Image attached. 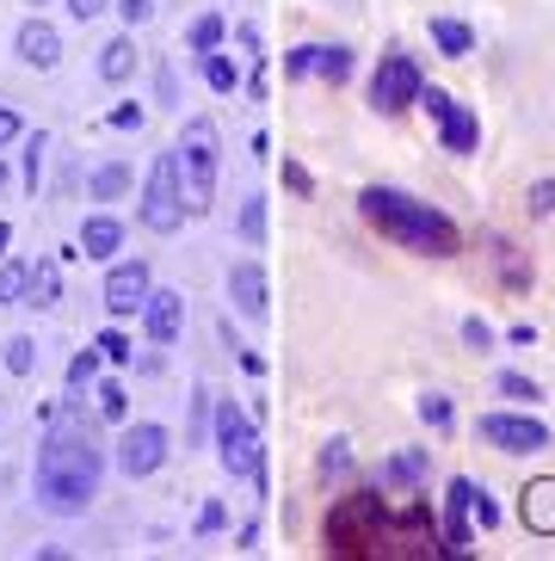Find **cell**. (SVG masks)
Instances as JSON below:
<instances>
[{"instance_id":"cell-14","label":"cell","mask_w":555,"mask_h":561,"mask_svg":"<svg viewBox=\"0 0 555 561\" xmlns=\"http://www.w3.org/2000/svg\"><path fill=\"white\" fill-rule=\"evenodd\" d=\"M469 488H475V481L469 476H457V481H451V494H444V500H451V512H444V525H439V537H444V556H469Z\"/></svg>"},{"instance_id":"cell-21","label":"cell","mask_w":555,"mask_h":561,"mask_svg":"<svg viewBox=\"0 0 555 561\" xmlns=\"http://www.w3.org/2000/svg\"><path fill=\"white\" fill-rule=\"evenodd\" d=\"M99 75H105L112 87H117V81H131V75H136V44H131V32L105 44V56H99Z\"/></svg>"},{"instance_id":"cell-35","label":"cell","mask_w":555,"mask_h":561,"mask_svg":"<svg viewBox=\"0 0 555 561\" xmlns=\"http://www.w3.org/2000/svg\"><path fill=\"white\" fill-rule=\"evenodd\" d=\"M463 346H469V352H488L494 346V328L482 321V314H469V321H463Z\"/></svg>"},{"instance_id":"cell-34","label":"cell","mask_w":555,"mask_h":561,"mask_svg":"<svg viewBox=\"0 0 555 561\" xmlns=\"http://www.w3.org/2000/svg\"><path fill=\"white\" fill-rule=\"evenodd\" d=\"M25 284H32V272H25V265H7V272H0V302H19Z\"/></svg>"},{"instance_id":"cell-24","label":"cell","mask_w":555,"mask_h":561,"mask_svg":"<svg viewBox=\"0 0 555 561\" xmlns=\"http://www.w3.org/2000/svg\"><path fill=\"white\" fill-rule=\"evenodd\" d=\"M124 192H131V167H124V161H112V167H99V173H93V198L99 204H117Z\"/></svg>"},{"instance_id":"cell-19","label":"cell","mask_w":555,"mask_h":561,"mask_svg":"<svg viewBox=\"0 0 555 561\" xmlns=\"http://www.w3.org/2000/svg\"><path fill=\"white\" fill-rule=\"evenodd\" d=\"M117 248H124L117 216H93V222H81V253L87 260H117Z\"/></svg>"},{"instance_id":"cell-20","label":"cell","mask_w":555,"mask_h":561,"mask_svg":"<svg viewBox=\"0 0 555 561\" xmlns=\"http://www.w3.org/2000/svg\"><path fill=\"white\" fill-rule=\"evenodd\" d=\"M376 481H383V488H420L426 481V450H401V457L376 462Z\"/></svg>"},{"instance_id":"cell-42","label":"cell","mask_w":555,"mask_h":561,"mask_svg":"<svg viewBox=\"0 0 555 561\" xmlns=\"http://www.w3.org/2000/svg\"><path fill=\"white\" fill-rule=\"evenodd\" d=\"M197 530H204V537H211V530H223V506H216V500L197 512Z\"/></svg>"},{"instance_id":"cell-8","label":"cell","mask_w":555,"mask_h":561,"mask_svg":"<svg viewBox=\"0 0 555 561\" xmlns=\"http://www.w3.org/2000/svg\"><path fill=\"white\" fill-rule=\"evenodd\" d=\"M420 105L426 117H432V124H439V142L451 154H475V142H482V124H475V112H463L457 100H451V93H444V87H420Z\"/></svg>"},{"instance_id":"cell-2","label":"cell","mask_w":555,"mask_h":561,"mask_svg":"<svg viewBox=\"0 0 555 561\" xmlns=\"http://www.w3.org/2000/svg\"><path fill=\"white\" fill-rule=\"evenodd\" d=\"M99 476H105V450L93 438V420L81 413V401H68V408H56V426L37 445V506L56 518H75L93 506Z\"/></svg>"},{"instance_id":"cell-13","label":"cell","mask_w":555,"mask_h":561,"mask_svg":"<svg viewBox=\"0 0 555 561\" xmlns=\"http://www.w3.org/2000/svg\"><path fill=\"white\" fill-rule=\"evenodd\" d=\"M229 302L247 321H265V265L260 260H235L229 265Z\"/></svg>"},{"instance_id":"cell-32","label":"cell","mask_w":555,"mask_h":561,"mask_svg":"<svg viewBox=\"0 0 555 561\" xmlns=\"http://www.w3.org/2000/svg\"><path fill=\"white\" fill-rule=\"evenodd\" d=\"M99 358H105V352H75V358H68V382H75V389H81V382H93L99 377Z\"/></svg>"},{"instance_id":"cell-23","label":"cell","mask_w":555,"mask_h":561,"mask_svg":"<svg viewBox=\"0 0 555 561\" xmlns=\"http://www.w3.org/2000/svg\"><path fill=\"white\" fill-rule=\"evenodd\" d=\"M197 68H204V81H211L216 93H235V87H241V68H235L223 50H204V56H197Z\"/></svg>"},{"instance_id":"cell-6","label":"cell","mask_w":555,"mask_h":561,"mask_svg":"<svg viewBox=\"0 0 555 561\" xmlns=\"http://www.w3.org/2000/svg\"><path fill=\"white\" fill-rule=\"evenodd\" d=\"M185 180H180V154L167 149L161 161H155V173H148V185H143V222L155 234H180V222H185Z\"/></svg>"},{"instance_id":"cell-12","label":"cell","mask_w":555,"mask_h":561,"mask_svg":"<svg viewBox=\"0 0 555 561\" xmlns=\"http://www.w3.org/2000/svg\"><path fill=\"white\" fill-rule=\"evenodd\" d=\"M148 265L143 260H131V265H112V278H105V309L112 314H136L148 302Z\"/></svg>"},{"instance_id":"cell-41","label":"cell","mask_w":555,"mask_h":561,"mask_svg":"<svg viewBox=\"0 0 555 561\" xmlns=\"http://www.w3.org/2000/svg\"><path fill=\"white\" fill-rule=\"evenodd\" d=\"M19 130H25V124H19V112H0V149H7V142H19Z\"/></svg>"},{"instance_id":"cell-28","label":"cell","mask_w":555,"mask_h":561,"mask_svg":"<svg viewBox=\"0 0 555 561\" xmlns=\"http://www.w3.org/2000/svg\"><path fill=\"white\" fill-rule=\"evenodd\" d=\"M500 396L507 401H524V408H531V401H543V389L531 377H519V370H500Z\"/></svg>"},{"instance_id":"cell-38","label":"cell","mask_w":555,"mask_h":561,"mask_svg":"<svg viewBox=\"0 0 555 561\" xmlns=\"http://www.w3.org/2000/svg\"><path fill=\"white\" fill-rule=\"evenodd\" d=\"M99 352H105V358H112V364H124V358H131V340H124V333H99Z\"/></svg>"},{"instance_id":"cell-10","label":"cell","mask_w":555,"mask_h":561,"mask_svg":"<svg viewBox=\"0 0 555 561\" xmlns=\"http://www.w3.org/2000/svg\"><path fill=\"white\" fill-rule=\"evenodd\" d=\"M475 432L494 450H507V457H537V450H550V426L543 420H524V413H488Z\"/></svg>"},{"instance_id":"cell-30","label":"cell","mask_w":555,"mask_h":561,"mask_svg":"<svg viewBox=\"0 0 555 561\" xmlns=\"http://www.w3.org/2000/svg\"><path fill=\"white\" fill-rule=\"evenodd\" d=\"M223 32H229V25H223L216 13H204V19L192 25V50H197V56H204V50H216V44H223Z\"/></svg>"},{"instance_id":"cell-22","label":"cell","mask_w":555,"mask_h":561,"mask_svg":"<svg viewBox=\"0 0 555 561\" xmlns=\"http://www.w3.org/2000/svg\"><path fill=\"white\" fill-rule=\"evenodd\" d=\"M432 44H439L444 56H469L475 50V32L463 25V19H432Z\"/></svg>"},{"instance_id":"cell-27","label":"cell","mask_w":555,"mask_h":561,"mask_svg":"<svg viewBox=\"0 0 555 561\" xmlns=\"http://www.w3.org/2000/svg\"><path fill=\"white\" fill-rule=\"evenodd\" d=\"M7 370H13V377H32L37 370V340H7Z\"/></svg>"},{"instance_id":"cell-16","label":"cell","mask_w":555,"mask_h":561,"mask_svg":"<svg viewBox=\"0 0 555 561\" xmlns=\"http://www.w3.org/2000/svg\"><path fill=\"white\" fill-rule=\"evenodd\" d=\"M19 62H32V68H56V62H63V37H56V25L25 19V25H19Z\"/></svg>"},{"instance_id":"cell-31","label":"cell","mask_w":555,"mask_h":561,"mask_svg":"<svg viewBox=\"0 0 555 561\" xmlns=\"http://www.w3.org/2000/svg\"><path fill=\"white\" fill-rule=\"evenodd\" d=\"M420 420L432 432H451V420H457V413H451V401H444V396H420Z\"/></svg>"},{"instance_id":"cell-17","label":"cell","mask_w":555,"mask_h":561,"mask_svg":"<svg viewBox=\"0 0 555 561\" xmlns=\"http://www.w3.org/2000/svg\"><path fill=\"white\" fill-rule=\"evenodd\" d=\"M488 260H494V272H500V284H507L512 297L531 290V260H519V248H512L507 234H488Z\"/></svg>"},{"instance_id":"cell-36","label":"cell","mask_w":555,"mask_h":561,"mask_svg":"<svg viewBox=\"0 0 555 561\" xmlns=\"http://www.w3.org/2000/svg\"><path fill=\"white\" fill-rule=\"evenodd\" d=\"M469 512H475V525H482V530L500 525V506H494V500L482 494V488H469Z\"/></svg>"},{"instance_id":"cell-7","label":"cell","mask_w":555,"mask_h":561,"mask_svg":"<svg viewBox=\"0 0 555 561\" xmlns=\"http://www.w3.org/2000/svg\"><path fill=\"white\" fill-rule=\"evenodd\" d=\"M420 87H426V75H420V62H414L408 50L376 56V75H371V105H376L383 117H401L414 100H420Z\"/></svg>"},{"instance_id":"cell-18","label":"cell","mask_w":555,"mask_h":561,"mask_svg":"<svg viewBox=\"0 0 555 561\" xmlns=\"http://www.w3.org/2000/svg\"><path fill=\"white\" fill-rule=\"evenodd\" d=\"M519 518H524V530H537V537H555V481H531V488H524Z\"/></svg>"},{"instance_id":"cell-44","label":"cell","mask_w":555,"mask_h":561,"mask_svg":"<svg viewBox=\"0 0 555 561\" xmlns=\"http://www.w3.org/2000/svg\"><path fill=\"white\" fill-rule=\"evenodd\" d=\"M112 124H117V130H136V124H143V112H136V105H117Z\"/></svg>"},{"instance_id":"cell-47","label":"cell","mask_w":555,"mask_h":561,"mask_svg":"<svg viewBox=\"0 0 555 561\" xmlns=\"http://www.w3.org/2000/svg\"><path fill=\"white\" fill-rule=\"evenodd\" d=\"M32 7H44V0H32Z\"/></svg>"},{"instance_id":"cell-4","label":"cell","mask_w":555,"mask_h":561,"mask_svg":"<svg viewBox=\"0 0 555 561\" xmlns=\"http://www.w3.org/2000/svg\"><path fill=\"white\" fill-rule=\"evenodd\" d=\"M173 154H180V180H185V210L204 216L216 204V124L211 117H192L180 130V142H173Z\"/></svg>"},{"instance_id":"cell-43","label":"cell","mask_w":555,"mask_h":561,"mask_svg":"<svg viewBox=\"0 0 555 561\" xmlns=\"http://www.w3.org/2000/svg\"><path fill=\"white\" fill-rule=\"evenodd\" d=\"M105 7H112V0H68V13L75 19H93V13H105Z\"/></svg>"},{"instance_id":"cell-39","label":"cell","mask_w":555,"mask_h":561,"mask_svg":"<svg viewBox=\"0 0 555 561\" xmlns=\"http://www.w3.org/2000/svg\"><path fill=\"white\" fill-rule=\"evenodd\" d=\"M555 210V180H537L531 185V216H550Z\"/></svg>"},{"instance_id":"cell-15","label":"cell","mask_w":555,"mask_h":561,"mask_svg":"<svg viewBox=\"0 0 555 561\" xmlns=\"http://www.w3.org/2000/svg\"><path fill=\"white\" fill-rule=\"evenodd\" d=\"M143 314H148V333H155V346H173V340H180V328H185L180 290H148Z\"/></svg>"},{"instance_id":"cell-25","label":"cell","mask_w":555,"mask_h":561,"mask_svg":"<svg viewBox=\"0 0 555 561\" xmlns=\"http://www.w3.org/2000/svg\"><path fill=\"white\" fill-rule=\"evenodd\" d=\"M315 469H321V481H346V476H352V450H346V438H333Z\"/></svg>"},{"instance_id":"cell-26","label":"cell","mask_w":555,"mask_h":561,"mask_svg":"<svg viewBox=\"0 0 555 561\" xmlns=\"http://www.w3.org/2000/svg\"><path fill=\"white\" fill-rule=\"evenodd\" d=\"M25 290H32L37 309H49V302H56V265L37 260V265H32V284H25Z\"/></svg>"},{"instance_id":"cell-1","label":"cell","mask_w":555,"mask_h":561,"mask_svg":"<svg viewBox=\"0 0 555 561\" xmlns=\"http://www.w3.org/2000/svg\"><path fill=\"white\" fill-rule=\"evenodd\" d=\"M321 549L340 561H432L444 556L439 518L414 488H352L327 506Z\"/></svg>"},{"instance_id":"cell-3","label":"cell","mask_w":555,"mask_h":561,"mask_svg":"<svg viewBox=\"0 0 555 561\" xmlns=\"http://www.w3.org/2000/svg\"><path fill=\"white\" fill-rule=\"evenodd\" d=\"M359 216L383 234V241H395V248H408V253H426V260H451V253H463L457 222H451L439 204L408 198V192H395V185H364Z\"/></svg>"},{"instance_id":"cell-45","label":"cell","mask_w":555,"mask_h":561,"mask_svg":"<svg viewBox=\"0 0 555 561\" xmlns=\"http://www.w3.org/2000/svg\"><path fill=\"white\" fill-rule=\"evenodd\" d=\"M7 241H13V229H7V222H0V253H7Z\"/></svg>"},{"instance_id":"cell-37","label":"cell","mask_w":555,"mask_h":561,"mask_svg":"<svg viewBox=\"0 0 555 561\" xmlns=\"http://www.w3.org/2000/svg\"><path fill=\"white\" fill-rule=\"evenodd\" d=\"M112 7H117V19H124V32L143 25V19H155V0H112Z\"/></svg>"},{"instance_id":"cell-11","label":"cell","mask_w":555,"mask_h":561,"mask_svg":"<svg viewBox=\"0 0 555 561\" xmlns=\"http://www.w3.org/2000/svg\"><path fill=\"white\" fill-rule=\"evenodd\" d=\"M284 68H291L296 81H327V87H340V81H352V50H346V44H296Z\"/></svg>"},{"instance_id":"cell-9","label":"cell","mask_w":555,"mask_h":561,"mask_svg":"<svg viewBox=\"0 0 555 561\" xmlns=\"http://www.w3.org/2000/svg\"><path fill=\"white\" fill-rule=\"evenodd\" d=\"M167 450H173V438H167V426H155V420H136V426H124V438H117V469L131 481L155 476L167 462Z\"/></svg>"},{"instance_id":"cell-46","label":"cell","mask_w":555,"mask_h":561,"mask_svg":"<svg viewBox=\"0 0 555 561\" xmlns=\"http://www.w3.org/2000/svg\"><path fill=\"white\" fill-rule=\"evenodd\" d=\"M0 192H7V167H0Z\"/></svg>"},{"instance_id":"cell-40","label":"cell","mask_w":555,"mask_h":561,"mask_svg":"<svg viewBox=\"0 0 555 561\" xmlns=\"http://www.w3.org/2000/svg\"><path fill=\"white\" fill-rule=\"evenodd\" d=\"M284 185H291L296 198H309V192H315V180H309V173H303L296 161H284Z\"/></svg>"},{"instance_id":"cell-29","label":"cell","mask_w":555,"mask_h":561,"mask_svg":"<svg viewBox=\"0 0 555 561\" xmlns=\"http://www.w3.org/2000/svg\"><path fill=\"white\" fill-rule=\"evenodd\" d=\"M241 234L253 241V248L265 241V198H260V192H253V198L241 204Z\"/></svg>"},{"instance_id":"cell-5","label":"cell","mask_w":555,"mask_h":561,"mask_svg":"<svg viewBox=\"0 0 555 561\" xmlns=\"http://www.w3.org/2000/svg\"><path fill=\"white\" fill-rule=\"evenodd\" d=\"M216 457H223V469L241 481H265L260 469V432H253V420L241 413V401H216Z\"/></svg>"},{"instance_id":"cell-33","label":"cell","mask_w":555,"mask_h":561,"mask_svg":"<svg viewBox=\"0 0 555 561\" xmlns=\"http://www.w3.org/2000/svg\"><path fill=\"white\" fill-rule=\"evenodd\" d=\"M99 420H124V382H99Z\"/></svg>"}]
</instances>
